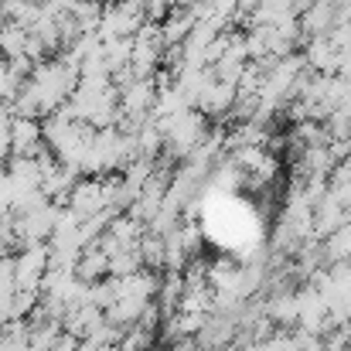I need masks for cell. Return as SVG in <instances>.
<instances>
[{"instance_id": "obj_1", "label": "cell", "mask_w": 351, "mask_h": 351, "mask_svg": "<svg viewBox=\"0 0 351 351\" xmlns=\"http://www.w3.org/2000/svg\"><path fill=\"white\" fill-rule=\"evenodd\" d=\"M328 252L335 256V259H348L351 256V226H341V229H335V235L328 239Z\"/></svg>"}]
</instances>
